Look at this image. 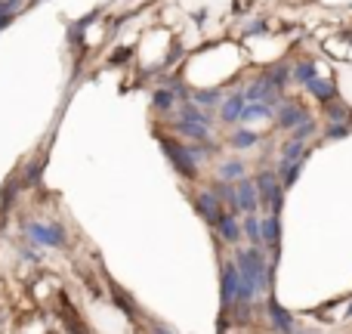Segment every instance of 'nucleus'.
Returning <instances> with one entry per match:
<instances>
[{
    "label": "nucleus",
    "mask_w": 352,
    "mask_h": 334,
    "mask_svg": "<svg viewBox=\"0 0 352 334\" xmlns=\"http://www.w3.org/2000/svg\"><path fill=\"white\" fill-rule=\"evenodd\" d=\"M256 189H260V201L269 207V213H278L285 205V182L278 180V174H260Z\"/></svg>",
    "instance_id": "f257e3e1"
},
{
    "label": "nucleus",
    "mask_w": 352,
    "mask_h": 334,
    "mask_svg": "<svg viewBox=\"0 0 352 334\" xmlns=\"http://www.w3.org/2000/svg\"><path fill=\"white\" fill-rule=\"evenodd\" d=\"M161 146H164L167 158L173 161V167L179 170L182 176H198V167H195V152H192V149L182 146V143H176V140H164Z\"/></svg>",
    "instance_id": "f03ea898"
},
{
    "label": "nucleus",
    "mask_w": 352,
    "mask_h": 334,
    "mask_svg": "<svg viewBox=\"0 0 352 334\" xmlns=\"http://www.w3.org/2000/svg\"><path fill=\"white\" fill-rule=\"evenodd\" d=\"M219 195L217 192H198L195 195V207H198V213L207 220V223H219V217H223V211H219Z\"/></svg>",
    "instance_id": "7ed1b4c3"
},
{
    "label": "nucleus",
    "mask_w": 352,
    "mask_h": 334,
    "mask_svg": "<svg viewBox=\"0 0 352 334\" xmlns=\"http://www.w3.org/2000/svg\"><path fill=\"white\" fill-rule=\"evenodd\" d=\"M306 121H309V112H306L303 105L287 103V105H281V109H278V124H281V127L297 130V127H303Z\"/></svg>",
    "instance_id": "20e7f679"
},
{
    "label": "nucleus",
    "mask_w": 352,
    "mask_h": 334,
    "mask_svg": "<svg viewBox=\"0 0 352 334\" xmlns=\"http://www.w3.org/2000/svg\"><path fill=\"white\" fill-rule=\"evenodd\" d=\"M238 288H241V269L235 263L223 267V304L229 306L232 300H238Z\"/></svg>",
    "instance_id": "39448f33"
},
{
    "label": "nucleus",
    "mask_w": 352,
    "mask_h": 334,
    "mask_svg": "<svg viewBox=\"0 0 352 334\" xmlns=\"http://www.w3.org/2000/svg\"><path fill=\"white\" fill-rule=\"evenodd\" d=\"M28 236L34 238L37 244H47V248H56V244H62V229H59V226L31 223V226H28Z\"/></svg>",
    "instance_id": "423d86ee"
},
{
    "label": "nucleus",
    "mask_w": 352,
    "mask_h": 334,
    "mask_svg": "<svg viewBox=\"0 0 352 334\" xmlns=\"http://www.w3.org/2000/svg\"><path fill=\"white\" fill-rule=\"evenodd\" d=\"M256 201H260V189H256V182H250V180L238 182V211L254 213Z\"/></svg>",
    "instance_id": "0eeeda50"
},
{
    "label": "nucleus",
    "mask_w": 352,
    "mask_h": 334,
    "mask_svg": "<svg viewBox=\"0 0 352 334\" xmlns=\"http://www.w3.org/2000/svg\"><path fill=\"white\" fill-rule=\"evenodd\" d=\"M244 109H248V96H244V93H235V96H229L223 103V121H229V124L241 121Z\"/></svg>",
    "instance_id": "6e6552de"
},
{
    "label": "nucleus",
    "mask_w": 352,
    "mask_h": 334,
    "mask_svg": "<svg viewBox=\"0 0 352 334\" xmlns=\"http://www.w3.org/2000/svg\"><path fill=\"white\" fill-rule=\"evenodd\" d=\"M278 242H281V220H278V213H269V217L263 220V244L278 251Z\"/></svg>",
    "instance_id": "1a4fd4ad"
},
{
    "label": "nucleus",
    "mask_w": 352,
    "mask_h": 334,
    "mask_svg": "<svg viewBox=\"0 0 352 334\" xmlns=\"http://www.w3.org/2000/svg\"><path fill=\"white\" fill-rule=\"evenodd\" d=\"M244 96H248V103H266V99L275 96V87L269 78H260L256 84H250V90L244 93Z\"/></svg>",
    "instance_id": "9d476101"
},
{
    "label": "nucleus",
    "mask_w": 352,
    "mask_h": 334,
    "mask_svg": "<svg viewBox=\"0 0 352 334\" xmlns=\"http://www.w3.org/2000/svg\"><path fill=\"white\" fill-rule=\"evenodd\" d=\"M306 90H309L318 103H334V96H337L334 84H331V81H322V78H316L312 84H306Z\"/></svg>",
    "instance_id": "9b49d317"
},
{
    "label": "nucleus",
    "mask_w": 352,
    "mask_h": 334,
    "mask_svg": "<svg viewBox=\"0 0 352 334\" xmlns=\"http://www.w3.org/2000/svg\"><path fill=\"white\" fill-rule=\"evenodd\" d=\"M269 313H272V325H275V328H281V331H287V334L294 331V319H291V313L281 310V306L275 304V300L269 304Z\"/></svg>",
    "instance_id": "f8f14e48"
},
{
    "label": "nucleus",
    "mask_w": 352,
    "mask_h": 334,
    "mask_svg": "<svg viewBox=\"0 0 352 334\" xmlns=\"http://www.w3.org/2000/svg\"><path fill=\"white\" fill-rule=\"evenodd\" d=\"M300 170H303V161H281V167H278V176H281V182H285V189L297 182Z\"/></svg>",
    "instance_id": "ddd939ff"
},
{
    "label": "nucleus",
    "mask_w": 352,
    "mask_h": 334,
    "mask_svg": "<svg viewBox=\"0 0 352 334\" xmlns=\"http://www.w3.org/2000/svg\"><path fill=\"white\" fill-rule=\"evenodd\" d=\"M217 229H219V236H223L226 242H238V220L232 217V213H223V217H219Z\"/></svg>",
    "instance_id": "4468645a"
},
{
    "label": "nucleus",
    "mask_w": 352,
    "mask_h": 334,
    "mask_svg": "<svg viewBox=\"0 0 352 334\" xmlns=\"http://www.w3.org/2000/svg\"><path fill=\"white\" fill-rule=\"evenodd\" d=\"M179 121H192V124H204V127H210V118H207L204 112H201L198 105H192V103L182 105V118H179Z\"/></svg>",
    "instance_id": "2eb2a0df"
},
{
    "label": "nucleus",
    "mask_w": 352,
    "mask_h": 334,
    "mask_svg": "<svg viewBox=\"0 0 352 334\" xmlns=\"http://www.w3.org/2000/svg\"><path fill=\"white\" fill-rule=\"evenodd\" d=\"M219 180H223V182L244 180V165H241V161H226V165L219 167Z\"/></svg>",
    "instance_id": "dca6fc26"
},
{
    "label": "nucleus",
    "mask_w": 352,
    "mask_h": 334,
    "mask_svg": "<svg viewBox=\"0 0 352 334\" xmlns=\"http://www.w3.org/2000/svg\"><path fill=\"white\" fill-rule=\"evenodd\" d=\"M244 232H248V238L254 242V248H256V244H263V220H256L254 213L244 220Z\"/></svg>",
    "instance_id": "f3484780"
},
{
    "label": "nucleus",
    "mask_w": 352,
    "mask_h": 334,
    "mask_svg": "<svg viewBox=\"0 0 352 334\" xmlns=\"http://www.w3.org/2000/svg\"><path fill=\"white\" fill-rule=\"evenodd\" d=\"M294 78H297L300 84H312V81L318 78V72H316V65H312V62H300V65L294 68Z\"/></svg>",
    "instance_id": "a211bd4d"
},
{
    "label": "nucleus",
    "mask_w": 352,
    "mask_h": 334,
    "mask_svg": "<svg viewBox=\"0 0 352 334\" xmlns=\"http://www.w3.org/2000/svg\"><path fill=\"white\" fill-rule=\"evenodd\" d=\"M281 161H303V140H291L281 149Z\"/></svg>",
    "instance_id": "6ab92c4d"
},
{
    "label": "nucleus",
    "mask_w": 352,
    "mask_h": 334,
    "mask_svg": "<svg viewBox=\"0 0 352 334\" xmlns=\"http://www.w3.org/2000/svg\"><path fill=\"white\" fill-rule=\"evenodd\" d=\"M207 130H210V127H204V124H192V121H179V134H186V136H192V140H204V136H207Z\"/></svg>",
    "instance_id": "aec40b11"
},
{
    "label": "nucleus",
    "mask_w": 352,
    "mask_h": 334,
    "mask_svg": "<svg viewBox=\"0 0 352 334\" xmlns=\"http://www.w3.org/2000/svg\"><path fill=\"white\" fill-rule=\"evenodd\" d=\"M250 118H272V109H269L266 103H254V105H248V109H244L241 121H250Z\"/></svg>",
    "instance_id": "412c9836"
},
{
    "label": "nucleus",
    "mask_w": 352,
    "mask_h": 334,
    "mask_svg": "<svg viewBox=\"0 0 352 334\" xmlns=\"http://www.w3.org/2000/svg\"><path fill=\"white\" fill-rule=\"evenodd\" d=\"M254 143H256V134H254V130H238V134L232 136V146H235V149H250Z\"/></svg>",
    "instance_id": "4be33fe9"
},
{
    "label": "nucleus",
    "mask_w": 352,
    "mask_h": 334,
    "mask_svg": "<svg viewBox=\"0 0 352 334\" xmlns=\"http://www.w3.org/2000/svg\"><path fill=\"white\" fill-rule=\"evenodd\" d=\"M173 103H176V96H173L170 90H158V93H155V109L170 112V109H173Z\"/></svg>",
    "instance_id": "5701e85b"
},
{
    "label": "nucleus",
    "mask_w": 352,
    "mask_h": 334,
    "mask_svg": "<svg viewBox=\"0 0 352 334\" xmlns=\"http://www.w3.org/2000/svg\"><path fill=\"white\" fill-rule=\"evenodd\" d=\"M266 78L272 81V87H275V90H281V84H285V81H287V68H285V65H275L272 72L266 74Z\"/></svg>",
    "instance_id": "b1692460"
},
{
    "label": "nucleus",
    "mask_w": 352,
    "mask_h": 334,
    "mask_svg": "<svg viewBox=\"0 0 352 334\" xmlns=\"http://www.w3.org/2000/svg\"><path fill=\"white\" fill-rule=\"evenodd\" d=\"M192 99H195V103H201V105H217L223 96H219V93H213V90H204V93H192Z\"/></svg>",
    "instance_id": "393cba45"
},
{
    "label": "nucleus",
    "mask_w": 352,
    "mask_h": 334,
    "mask_svg": "<svg viewBox=\"0 0 352 334\" xmlns=\"http://www.w3.org/2000/svg\"><path fill=\"white\" fill-rule=\"evenodd\" d=\"M312 130H316V124H312V121H306L303 127H297V130H294V140H303V136H309Z\"/></svg>",
    "instance_id": "a878e982"
},
{
    "label": "nucleus",
    "mask_w": 352,
    "mask_h": 334,
    "mask_svg": "<svg viewBox=\"0 0 352 334\" xmlns=\"http://www.w3.org/2000/svg\"><path fill=\"white\" fill-rule=\"evenodd\" d=\"M0 10H3V0H0Z\"/></svg>",
    "instance_id": "bb28decb"
}]
</instances>
